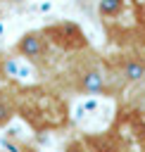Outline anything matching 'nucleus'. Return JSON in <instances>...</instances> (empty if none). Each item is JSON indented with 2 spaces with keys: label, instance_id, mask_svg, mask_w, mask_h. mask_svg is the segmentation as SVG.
<instances>
[{
  "label": "nucleus",
  "instance_id": "nucleus-2",
  "mask_svg": "<svg viewBox=\"0 0 145 152\" xmlns=\"http://www.w3.org/2000/svg\"><path fill=\"white\" fill-rule=\"evenodd\" d=\"M43 36L50 43V48H57V50H64V52L88 50L86 33L74 21H55V24H50V26L43 28Z\"/></svg>",
  "mask_w": 145,
  "mask_h": 152
},
{
  "label": "nucleus",
  "instance_id": "nucleus-1",
  "mask_svg": "<svg viewBox=\"0 0 145 152\" xmlns=\"http://www.w3.org/2000/svg\"><path fill=\"white\" fill-rule=\"evenodd\" d=\"M17 112L33 128H59L67 124V102L50 90L29 88L17 93Z\"/></svg>",
  "mask_w": 145,
  "mask_h": 152
},
{
  "label": "nucleus",
  "instance_id": "nucleus-7",
  "mask_svg": "<svg viewBox=\"0 0 145 152\" xmlns=\"http://www.w3.org/2000/svg\"><path fill=\"white\" fill-rule=\"evenodd\" d=\"M64 152H88V147H86L83 140H71V142L64 147Z\"/></svg>",
  "mask_w": 145,
  "mask_h": 152
},
{
  "label": "nucleus",
  "instance_id": "nucleus-3",
  "mask_svg": "<svg viewBox=\"0 0 145 152\" xmlns=\"http://www.w3.org/2000/svg\"><path fill=\"white\" fill-rule=\"evenodd\" d=\"M14 52L36 66H43L48 62V55H50V43L45 40L43 31H29L14 43Z\"/></svg>",
  "mask_w": 145,
  "mask_h": 152
},
{
  "label": "nucleus",
  "instance_id": "nucleus-6",
  "mask_svg": "<svg viewBox=\"0 0 145 152\" xmlns=\"http://www.w3.org/2000/svg\"><path fill=\"white\" fill-rule=\"evenodd\" d=\"M131 102H133V109H135L138 114H145V83L138 81V88H135V93L131 95Z\"/></svg>",
  "mask_w": 145,
  "mask_h": 152
},
{
  "label": "nucleus",
  "instance_id": "nucleus-8",
  "mask_svg": "<svg viewBox=\"0 0 145 152\" xmlns=\"http://www.w3.org/2000/svg\"><path fill=\"white\" fill-rule=\"evenodd\" d=\"M10 2H24V0H10Z\"/></svg>",
  "mask_w": 145,
  "mask_h": 152
},
{
  "label": "nucleus",
  "instance_id": "nucleus-4",
  "mask_svg": "<svg viewBox=\"0 0 145 152\" xmlns=\"http://www.w3.org/2000/svg\"><path fill=\"white\" fill-rule=\"evenodd\" d=\"M17 114V93L0 88V126H5Z\"/></svg>",
  "mask_w": 145,
  "mask_h": 152
},
{
  "label": "nucleus",
  "instance_id": "nucleus-5",
  "mask_svg": "<svg viewBox=\"0 0 145 152\" xmlns=\"http://www.w3.org/2000/svg\"><path fill=\"white\" fill-rule=\"evenodd\" d=\"M121 5H124V0H100L97 12H100V17H114L121 10Z\"/></svg>",
  "mask_w": 145,
  "mask_h": 152
}]
</instances>
